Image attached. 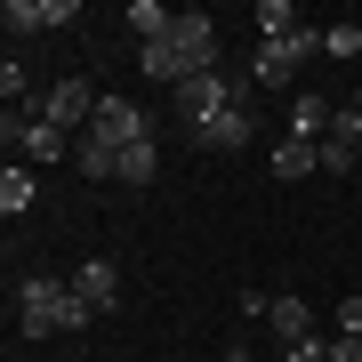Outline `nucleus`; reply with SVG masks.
I'll use <instances>...</instances> for the list:
<instances>
[{
	"mask_svg": "<svg viewBox=\"0 0 362 362\" xmlns=\"http://www.w3.org/2000/svg\"><path fill=\"white\" fill-rule=\"evenodd\" d=\"M354 105H362V81H354Z\"/></svg>",
	"mask_w": 362,
	"mask_h": 362,
	"instance_id": "nucleus-22",
	"label": "nucleus"
},
{
	"mask_svg": "<svg viewBox=\"0 0 362 362\" xmlns=\"http://www.w3.org/2000/svg\"><path fill=\"white\" fill-rule=\"evenodd\" d=\"M266 322H274V338H282V346H298V338H314V306L306 298H266Z\"/></svg>",
	"mask_w": 362,
	"mask_h": 362,
	"instance_id": "nucleus-12",
	"label": "nucleus"
},
{
	"mask_svg": "<svg viewBox=\"0 0 362 362\" xmlns=\"http://www.w3.org/2000/svg\"><path fill=\"white\" fill-rule=\"evenodd\" d=\"M322 169V145L314 137H282L274 145V185H298V177H314Z\"/></svg>",
	"mask_w": 362,
	"mask_h": 362,
	"instance_id": "nucleus-11",
	"label": "nucleus"
},
{
	"mask_svg": "<svg viewBox=\"0 0 362 362\" xmlns=\"http://www.w3.org/2000/svg\"><path fill=\"white\" fill-rule=\"evenodd\" d=\"M274 33H298V0H258V40Z\"/></svg>",
	"mask_w": 362,
	"mask_h": 362,
	"instance_id": "nucleus-18",
	"label": "nucleus"
},
{
	"mask_svg": "<svg viewBox=\"0 0 362 362\" xmlns=\"http://www.w3.org/2000/svg\"><path fill=\"white\" fill-rule=\"evenodd\" d=\"M129 25H137V49H145V40L177 33V8H169V0H129Z\"/></svg>",
	"mask_w": 362,
	"mask_h": 362,
	"instance_id": "nucleus-13",
	"label": "nucleus"
},
{
	"mask_svg": "<svg viewBox=\"0 0 362 362\" xmlns=\"http://www.w3.org/2000/svg\"><path fill=\"white\" fill-rule=\"evenodd\" d=\"M330 113H338V105L306 89V97H298V105H290V137H314V145H322V129H330Z\"/></svg>",
	"mask_w": 362,
	"mask_h": 362,
	"instance_id": "nucleus-14",
	"label": "nucleus"
},
{
	"mask_svg": "<svg viewBox=\"0 0 362 362\" xmlns=\"http://www.w3.org/2000/svg\"><path fill=\"white\" fill-rule=\"evenodd\" d=\"M322 57H338V65L362 57V25H330V33H322Z\"/></svg>",
	"mask_w": 362,
	"mask_h": 362,
	"instance_id": "nucleus-19",
	"label": "nucleus"
},
{
	"mask_svg": "<svg viewBox=\"0 0 362 362\" xmlns=\"http://www.w3.org/2000/svg\"><path fill=\"white\" fill-rule=\"evenodd\" d=\"M73 290H81V306H89V314H113V306H121V266H113V258H81Z\"/></svg>",
	"mask_w": 362,
	"mask_h": 362,
	"instance_id": "nucleus-10",
	"label": "nucleus"
},
{
	"mask_svg": "<svg viewBox=\"0 0 362 362\" xmlns=\"http://www.w3.org/2000/svg\"><path fill=\"white\" fill-rule=\"evenodd\" d=\"M153 177H161V153H153V145H129L121 169H113V185H153Z\"/></svg>",
	"mask_w": 362,
	"mask_h": 362,
	"instance_id": "nucleus-16",
	"label": "nucleus"
},
{
	"mask_svg": "<svg viewBox=\"0 0 362 362\" xmlns=\"http://www.w3.org/2000/svg\"><path fill=\"white\" fill-rule=\"evenodd\" d=\"M97 314L81 306V290L65 282V274H25L16 282V338H73V330H89Z\"/></svg>",
	"mask_w": 362,
	"mask_h": 362,
	"instance_id": "nucleus-3",
	"label": "nucleus"
},
{
	"mask_svg": "<svg viewBox=\"0 0 362 362\" xmlns=\"http://www.w3.org/2000/svg\"><path fill=\"white\" fill-rule=\"evenodd\" d=\"M177 113H185V129L202 137V153H233V145L258 137V81L202 73V81L177 89Z\"/></svg>",
	"mask_w": 362,
	"mask_h": 362,
	"instance_id": "nucleus-1",
	"label": "nucleus"
},
{
	"mask_svg": "<svg viewBox=\"0 0 362 362\" xmlns=\"http://www.w3.org/2000/svg\"><path fill=\"white\" fill-rule=\"evenodd\" d=\"M330 362H362V338H330Z\"/></svg>",
	"mask_w": 362,
	"mask_h": 362,
	"instance_id": "nucleus-20",
	"label": "nucleus"
},
{
	"mask_svg": "<svg viewBox=\"0 0 362 362\" xmlns=\"http://www.w3.org/2000/svg\"><path fill=\"white\" fill-rule=\"evenodd\" d=\"M89 137L105 145V153H129V145H153V121H145V105H129V97H113V89H105L97 121H89Z\"/></svg>",
	"mask_w": 362,
	"mask_h": 362,
	"instance_id": "nucleus-7",
	"label": "nucleus"
},
{
	"mask_svg": "<svg viewBox=\"0 0 362 362\" xmlns=\"http://www.w3.org/2000/svg\"><path fill=\"white\" fill-rule=\"evenodd\" d=\"M73 169H81V177H89V185H105V177H113V169H121V153H105L97 137H81V145H73Z\"/></svg>",
	"mask_w": 362,
	"mask_h": 362,
	"instance_id": "nucleus-17",
	"label": "nucleus"
},
{
	"mask_svg": "<svg viewBox=\"0 0 362 362\" xmlns=\"http://www.w3.org/2000/svg\"><path fill=\"white\" fill-rule=\"evenodd\" d=\"M73 16H81V0H8V8H0V25L25 40V33H57V25H73Z\"/></svg>",
	"mask_w": 362,
	"mask_h": 362,
	"instance_id": "nucleus-9",
	"label": "nucleus"
},
{
	"mask_svg": "<svg viewBox=\"0 0 362 362\" xmlns=\"http://www.w3.org/2000/svg\"><path fill=\"white\" fill-rule=\"evenodd\" d=\"M226 362H250V354H242V346H233V354H226Z\"/></svg>",
	"mask_w": 362,
	"mask_h": 362,
	"instance_id": "nucleus-21",
	"label": "nucleus"
},
{
	"mask_svg": "<svg viewBox=\"0 0 362 362\" xmlns=\"http://www.w3.org/2000/svg\"><path fill=\"white\" fill-rule=\"evenodd\" d=\"M0 137H8V153H25V169L73 161V145H81V137H65V129H49L40 113H8V121H0Z\"/></svg>",
	"mask_w": 362,
	"mask_h": 362,
	"instance_id": "nucleus-6",
	"label": "nucleus"
},
{
	"mask_svg": "<svg viewBox=\"0 0 362 362\" xmlns=\"http://www.w3.org/2000/svg\"><path fill=\"white\" fill-rule=\"evenodd\" d=\"M306 57H322V33H314V25L274 33V40H258V57H250V81H258V89H290Z\"/></svg>",
	"mask_w": 362,
	"mask_h": 362,
	"instance_id": "nucleus-4",
	"label": "nucleus"
},
{
	"mask_svg": "<svg viewBox=\"0 0 362 362\" xmlns=\"http://www.w3.org/2000/svg\"><path fill=\"white\" fill-rule=\"evenodd\" d=\"M322 169L330 177H346V169H362V105L346 97L330 113V129H322Z\"/></svg>",
	"mask_w": 362,
	"mask_h": 362,
	"instance_id": "nucleus-8",
	"label": "nucleus"
},
{
	"mask_svg": "<svg viewBox=\"0 0 362 362\" xmlns=\"http://www.w3.org/2000/svg\"><path fill=\"white\" fill-rule=\"evenodd\" d=\"M218 57H226V33L209 25V8H177V33L145 40L137 65H145V81H161V89H185V81L218 73Z\"/></svg>",
	"mask_w": 362,
	"mask_h": 362,
	"instance_id": "nucleus-2",
	"label": "nucleus"
},
{
	"mask_svg": "<svg viewBox=\"0 0 362 362\" xmlns=\"http://www.w3.org/2000/svg\"><path fill=\"white\" fill-rule=\"evenodd\" d=\"M0 209H8V218H25V209H33V169H25V161L0 169Z\"/></svg>",
	"mask_w": 362,
	"mask_h": 362,
	"instance_id": "nucleus-15",
	"label": "nucleus"
},
{
	"mask_svg": "<svg viewBox=\"0 0 362 362\" xmlns=\"http://www.w3.org/2000/svg\"><path fill=\"white\" fill-rule=\"evenodd\" d=\"M97 105H105V89H89V81H57V89H40V105L33 113L49 121V129H65V137H89V121H97Z\"/></svg>",
	"mask_w": 362,
	"mask_h": 362,
	"instance_id": "nucleus-5",
	"label": "nucleus"
}]
</instances>
